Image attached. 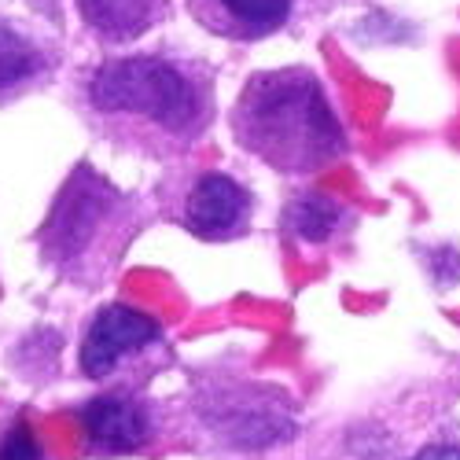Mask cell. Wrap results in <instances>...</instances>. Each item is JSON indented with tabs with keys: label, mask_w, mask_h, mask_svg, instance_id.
<instances>
[{
	"label": "cell",
	"mask_w": 460,
	"mask_h": 460,
	"mask_svg": "<svg viewBox=\"0 0 460 460\" xmlns=\"http://www.w3.org/2000/svg\"><path fill=\"white\" fill-rule=\"evenodd\" d=\"M85 111L119 147L177 159L214 122V70L163 52L114 56L85 78Z\"/></svg>",
	"instance_id": "obj_1"
},
{
	"label": "cell",
	"mask_w": 460,
	"mask_h": 460,
	"mask_svg": "<svg viewBox=\"0 0 460 460\" xmlns=\"http://www.w3.org/2000/svg\"><path fill=\"white\" fill-rule=\"evenodd\" d=\"M233 137L277 173H314L347 147L317 74L305 66L258 70L233 107Z\"/></svg>",
	"instance_id": "obj_2"
},
{
	"label": "cell",
	"mask_w": 460,
	"mask_h": 460,
	"mask_svg": "<svg viewBox=\"0 0 460 460\" xmlns=\"http://www.w3.org/2000/svg\"><path fill=\"white\" fill-rule=\"evenodd\" d=\"M173 0H78L85 30L103 45H129L170 15Z\"/></svg>",
	"instance_id": "obj_8"
},
{
	"label": "cell",
	"mask_w": 460,
	"mask_h": 460,
	"mask_svg": "<svg viewBox=\"0 0 460 460\" xmlns=\"http://www.w3.org/2000/svg\"><path fill=\"white\" fill-rule=\"evenodd\" d=\"M342 221V210L335 199L328 196H302L288 207L284 214V228L298 240H328L335 233V225Z\"/></svg>",
	"instance_id": "obj_10"
},
{
	"label": "cell",
	"mask_w": 460,
	"mask_h": 460,
	"mask_svg": "<svg viewBox=\"0 0 460 460\" xmlns=\"http://www.w3.org/2000/svg\"><path fill=\"white\" fill-rule=\"evenodd\" d=\"M0 460H41V442L26 416H15L8 431L0 435Z\"/></svg>",
	"instance_id": "obj_11"
},
{
	"label": "cell",
	"mask_w": 460,
	"mask_h": 460,
	"mask_svg": "<svg viewBox=\"0 0 460 460\" xmlns=\"http://www.w3.org/2000/svg\"><path fill=\"white\" fill-rule=\"evenodd\" d=\"M82 435L96 456H126L137 453L151 435L147 409L129 394H100L82 405Z\"/></svg>",
	"instance_id": "obj_6"
},
{
	"label": "cell",
	"mask_w": 460,
	"mask_h": 460,
	"mask_svg": "<svg viewBox=\"0 0 460 460\" xmlns=\"http://www.w3.org/2000/svg\"><path fill=\"white\" fill-rule=\"evenodd\" d=\"M159 339H163V324L151 314H140L126 302H111L85 328L82 372L89 379H107L119 365L144 354L147 347H155Z\"/></svg>",
	"instance_id": "obj_5"
},
{
	"label": "cell",
	"mask_w": 460,
	"mask_h": 460,
	"mask_svg": "<svg viewBox=\"0 0 460 460\" xmlns=\"http://www.w3.org/2000/svg\"><path fill=\"white\" fill-rule=\"evenodd\" d=\"M295 0H188V12L203 30L225 41H261L291 19Z\"/></svg>",
	"instance_id": "obj_7"
},
{
	"label": "cell",
	"mask_w": 460,
	"mask_h": 460,
	"mask_svg": "<svg viewBox=\"0 0 460 460\" xmlns=\"http://www.w3.org/2000/svg\"><path fill=\"white\" fill-rule=\"evenodd\" d=\"M163 203L170 221H177L196 240H210V243L243 236L254 214V196L247 191V184L221 170H199L177 181V191Z\"/></svg>",
	"instance_id": "obj_4"
},
{
	"label": "cell",
	"mask_w": 460,
	"mask_h": 460,
	"mask_svg": "<svg viewBox=\"0 0 460 460\" xmlns=\"http://www.w3.org/2000/svg\"><path fill=\"white\" fill-rule=\"evenodd\" d=\"M49 70L52 52L37 41V33L0 15V103H12L30 93L37 82H45Z\"/></svg>",
	"instance_id": "obj_9"
},
{
	"label": "cell",
	"mask_w": 460,
	"mask_h": 460,
	"mask_svg": "<svg viewBox=\"0 0 460 460\" xmlns=\"http://www.w3.org/2000/svg\"><path fill=\"white\" fill-rule=\"evenodd\" d=\"M412 460H460V446H428L424 453H416Z\"/></svg>",
	"instance_id": "obj_12"
},
{
	"label": "cell",
	"mask_w": 460,
	"mask_h": 460,
	"mask_svg": "<svg viewBox=\"0 0 460 460\" xmlns=\"http://www.w3.org/2000/svg\"><path fill=\"white\" fill-rule=\"evenodd\" d=\"M140 207L93 166H78L37 233V247L70 284H100L122 265L126 243L137 236Z\"/></svg>",
	"instance_id": "obj_3"
}]
</instances>
